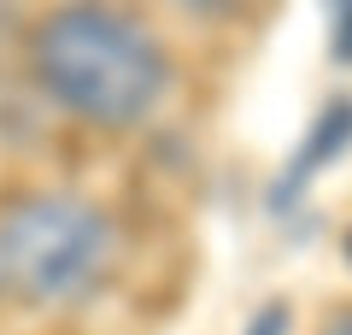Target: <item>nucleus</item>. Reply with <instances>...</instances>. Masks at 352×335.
<instances>
[{
  "label": "nucleus",
  "mask_w": 352,
  "mask_h": 335,
  "mask_svg": "<svg viewBox=\"0 0 352 335\" xmlns=\"http://www.w3.org/2000/svg\"><path fill=\"white\" fill-rule=\"evenodd\" d=\"M335 59L352 65V0H340V6H335Z\"/></svg>",
  "instance_id": "5"
},
{
  "label": "nucleus",
  "mask_w": 352,
  "mask_h": 335,
  "mask_svg": "<svg viewBox=\"0 0 352 335\" xmlns=\"http://www.w3.org/2000/svg\"><path fill=\"white\" fill-rule=\"evenodd\" d=\"M30 77L76 124L135 130L170 94V53L141 18L71 0L30 30Z\"/></svg>",
  "instance_id": "1"
},
{
  "label": "nucleus",
  "mask_w": 352,
  "mask_h": 335,
  "mask_svg": "<svg viewBox=\"0 0 352 335\" xmlns=\"http://www.w3.org/2000/svg\"><path fill=\"white\" fill-rule=\"evenodd\" d=\"M346 148H352V100L335 94V100L311 118V130H305L300 153L288 159V171L276 176V206H294V200L317 183V171H323V165H335Z\"/></svg>",
  "instance_id": "3"
},
{
  "label": "nucleus",
  "mask_w": 352,
  "mask_h": 335,
  "mask_svg": "<svg viewBox=\"0 0 352 335\" xmlns=\"http://www.w3.org/2000/svg\"><path fill=\"white\" fill-rule=\"evenodd\" d=\"M118 230L82 194H24L0 212V271L24 306H76L112 276Z\"/></svg>",
  "instance_id": "2"
},
{
  "label": "nucleus",
  "mask_w": 352,
  "mask_h": 335,
  "mask_svg": "<svg viewBox=\"0 0 352 335\" xmlns=\"http://www.w3.org/2000/svg\"><path fill=\"white\" fill-rule=\"evenodd\" d=\"M329 6H340V0H329Z\"/></svg>",
  "instance_id": "7"
},
{
  "label": "nucleus",
  "mask_w": 352,
  "mask_h": 335,
  "mask_svg": "<svg viewBox=\"0 0 352 335\" xmlns=\"http://www.w3.org/2000/svg\"><path fill=\"white\" fill-rule=\"evenodd\" d=\"M288 323H294V312L282 306V300H270V306L247 323V335H288Z\"/></svg>",
  "instance_id": "4"
},
{
  "label": "nucleus",
  "mask_w": 352,
  "mask_h": 335,
  "mask_svg": "<svg viewBox=\"0 0 352 335\" xmlns=\"http://www.w3.org/2000/svg\"><path fill=\"white\" fill-rule=\"evenodd\" d=\"M0 294H6V271H0Z\"/></svg>",
  "instance_id": "6"
}]
</instances>
